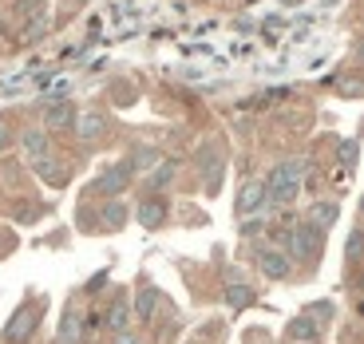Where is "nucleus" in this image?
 I'll return each instance as SVG.
<instances>
[{
	"label": "nucleus",
	"instance_id": "20e7f679",
	"mask_svg": "<svg viewBox=\"0 0 364 344\" xmlns=\"http://www.w3.org/2000/svg\"><path fill=\"white\" fill-rule=\"evenodd\" d=\"M131 166L127 163H119V166H111V171H103L100 174V182H95V186H91V190H100V194H123L127 190V182H131Z\"/></svg>",
	"mask_w": 364,
	"mask_h": 344
},
{
	"label": "nucleus",
	"instance_id": "39448f33",
	"mask_svg": "<svg viewBox=\"0 0 364 344\" xmlns=\"http://www.w3.org/2000/svg\"><path fill=\"white\" fill-rule=\"evenodd\" d=\"M257 265H262V273H265V277H273V281H282V277H289V273H293L289 257H285L282 249H273V245H265L262 254H257Z\"/></svg>",
	"mask_w": 364,
	"mask_h": 344
},
{
	"label": "nucleus",
	"instance_id": "6ab92c4d",
	"mask_svg": "<svg viewBox=\"0 0 364 344\" xmlns=\"http://www.w3.org/2000/svg\"><path fill=\"white\" fill-rule=\"evenodd\" d=\"M341 166H356V139H345V143H341Z\"/></svg>",
	"mask_w": 364,
	"mask_h": 344
},
{
	"label": "nucleus",
	"instance_id": "4468645a",
	"mask_svg": "<svg viewBox=\"0 0 364 344\" xmlns=\"http://www.w3.org/2000/svg\"><path fill=\"white\" fill-rule=\"evenodd\" d=\"M337 214H341V210H337V202H317V206H313L305 217H309L313 226H317L321 234H325V230L333 226V222H337Z\"/></svg>",
	"mask_w": 364,
	"mask_h": 344
},
{
	"label": "nucleus",
	"instance_id": "f8f14e48",
	"mask_svg": "<svg viewBox=\"0 0 364 344\" xmlns=\"http://www.w3.org/2000/svg\"><path fill=\"white\" fill-rule=\"evenodd\" d=\"M262 202H265V186H262V182H246L242 194H237V202H234V210H237V214H250V210H257Z\"/></svg>",
	"mask_w": 364,
	"mask_h": 344
},
{
	"label": "nucleus",
	"instance_id": "423d86ee",
	"mask_svg": "<svg viewBox=\"0 0 364 344\" xmlns=\"http://www.w3.org/2000/svg\"><path fill=\"white\" fill-rule=\"evenodd\" d=\"M198 171L210 190H218V182H222V151L218 146H202L198 151Z\"/></svg>",
	"mask_w": 364,
	"mask_h": 344
},
{
	"label": "nucleus",
	"instance_id": "4be33fe9",
	"mask_svg": "<svg viewBox=\"0 0 364 344\" xmlns=\"http://www.w3.org/2000/svg\"><path fill=\"white\" fill-rule=\"evenodd\" d=\"M171 178H174V163H163V166L155 171V178H151V186H166Z\"/></svg>",
	"mask_w": 364,
	"mask_h": 344
},
{
	"label": "nucleus",
	"instance_id": "aec40b11",
	"mask_svg": "<svg viewBox=\"0 0 364 344\" xmlns=\"http://www.w3.org/2000/svg\"><path fill=\"white\" fill-rule=\"evenodd\" d=\"M107 325L115 328V333H119V328H123V325H127V305H123V301H119V305H115V308H111V313H107Z\"/></svg>",
	"mask_w": 364,
	"mask_h": 344
},
{
	"label": "nucleus",
	"instance_id": "b1692460",
	"mask_svg": "<svg viewBox=\"0 0 364 344\" xmlns=\"http://www.w3.org/2000/svg\"><path fill=\"white\" fill-rule=\"evenodd\" d=\"M12 143V127H9V119H0V151Z\"/></svg>",
	"mask_w": 364,
	"mask_h": 344
},
{
	"label": "nucleus",
	"instance_id": "a211bd4d",
	"mask_svg": "<svg viewBox=\"0 0 364 344\" xmlns=\"http://www.w3.org/2000/svg\"><path fill=\"white\" fill-rule=\"evenodd\" d=\"M44 32H48V12H40V16L24 28V44H36V40L44 36Z\"/></svg>",
	"mask_w": 364,
	"mask_h": 344
},
{
	"label": "nucleus",
	"instance_id": "393cba45",
	"mask_svg": "<svg viewBox=\"0 0 364 344\" xmlns=\"http://www.w3.org/2000/svg\"><path fill=\"white\" fill-rule=\"evenodd\" d=\"M119 344H135V340H131V336H123V340H119Z\"/></svg>",
	"mask_w": 364,
	"mask_h": 344
},
{
	"label": "nucleus",
	"instance_id": "2eb2a0df",
	"mask_svg": "<svg viewBox=\"0 0 364 344\" xmlns=\"http://www.w3.org/2000/svg\"><path fill=\"white\" fill-rule=\"evenodd\" d=\"M155 163H159V151H155V146H135V151L127 154V166H131V171H151Z\"/></svg>",
	"mask_w": 364,
	"mask_h": 344
},
{
	"label": "nucleus",
	"instance_id": "1a4fd4ad",
	"mask_svg": "<svg viewBox=\"0 0 364 344\" xmlns=\"http://www.w3.org/2000/svg\"><path fill=\"white\" fill-rule=\"evenodd\" d=\"M75 123V107L72 103H52L44 111V131H68Z\"/></svg>",
	"mask_w": 364,
	"mask_h": 344
},
{
	"label": "nucleus",
	"instance_id": "f03ea898",
	"mask_svg": "<svg viewBox=\"0 0 364 344\" xmlns=\"http://www.w3.org/2000/svg\"><path fill=\"white\" fill-rule=\"evenodd\" d=\"M321 245H325V234H321V230L313 226L309 217H301V222H297V230H293V234H289V249H293V254H297V257L305 254V257H309V262H317Z\"/></svg>",
	"mask_w": 364,
	"mask_h": 344
},
{
	"label": "nucleus",
	"instance_id": "9b49d317",
	"mask_svg": "<svg viewBox=\"0 0 364 344\" xmlns=\"http://www.w3.org/2000/svg\"><path fill=\"white\" fill-rule=\"evenodd\" d=\"M75 123H80V127H75L80 131V143H95V139L107 131V119H103L100 111H87V115H80Z\"/></svg>",
	"mask_w": 364,
	"mask_h": 344
},
{
	"label": "nucleus",
	"instance_id": "ddd939ff",
	"mask_svg": "<svg viewBox=\"0 0 364 344\" xmlns=\"http://www.w3.org/2000/svg\"><path fill=\"white\" fill-rule=\"evenodd\" d=\"M20 143H24V154L28 158H48V131L44 127H32V131H24V139H20Z\"/></svg>",
	"mask_w": 364,
	"mask_h": 344
},
{
	"label": "nucleus",
	"instance_id": "6e6552de",
	"mask_svg": "<svg viewBox=\"0 0 364 344\" xmlns=\"http://www.w3.org/2000/svg\"><path fill=\"white\" fill-rule=\"evenodd\" d=\"M36 321H40V308H36V305L20 308L16 321H12L9 328H4V340H24V336L32 333V328H36Z\"/></svg>",
	"mask_w": 364,
	"mask_h": 344
},
{
	"label": "nucleus",
	"instance_id": "0eeeda50",
	"mask_svg": "<svg viewBox=\"0 0 364 344\" xmlns=\"http://www.w3.org/2000/svg\"><path fill=\"white\" fill-rule=\"evenodd\" d=\"M171 217V206H166L163 198H143L139 202V222H143L146 230H159Z\"/></svg>",
	"mask_w": 364,
	"mask_h": 344
},
{
	"label": "nucleus",
	"instance_id": "412c9836",
	"mask_svg": "<svg viewBox=\"0 0 364 344\" xmlns=\"http://www.w3.org/2000/svg\"><path fill=\"white\" fill-rule=\"evenodd\" d=\"M75 336H83V321L75 317V313H68V321H64V340H75Z\"/></svg>",
	"mask_w": 364,
	"mask_h": 344
},
{
	"label": "nucleus",
	"instance_id": "dca6fc26",
	"mask_svg": "<svg viewBox=\"0 0 364 344\" xmlns=\"http://www.w3.org/2000/svg\"><path fill=\"white\" fill-rule=\"evenodd\" d=\"M155 305H159V289H155V285H143V289H139V301H135V313H139L143 321H151Z\"/></svg>",
	"mask_w": 364,
	"mask_h": 344
},
{
	"label": "nucleus",
	"instance_id": "f257e3e1",
	"mask_svg": "<svg viewBox=\"0 0 364 344\" xmlns=\"http://www.w3.org/2000/svg\"><path fill=\"white\" fill-rule=\"evenodd\" d=\"M305 158H282V163L269 171V182H265V198L273 206H289L301 190V178H305Z\"/></svg>",
	"mask_w": 364,
	"mask_h": 344
},
{
	"label": "nucleus",
	"instance_id": "7ed1b4c3",
	"mask_svg": "<svg viewBox=\"0 0 364 344\" xmlns=\"http://www.w3.org/2000/svg\"><path fill=\"white\" fill-rule=\"evenodd\" d=\"M328 308H333L328 301L309 305V308H305V313H301V317L289 325V336H293V340H317V336H321V321H325L321 313H328Z\"/></svg>",
	"mask_w": 364,
	"mask_h": 344
},
{
	"label": "nucleus",
	"instance_id": "9d476101",
	"mask_svg": "<svg viewBox=\"0 0 364 344\" xmlns=\"http://www.w3.org/2000/svg\"><path fill=\"white\" fill-rule=\"evenodd\" d=\"M226 301L234 308H246V305H254V289H250L237 273H226Z\"/></svg>",
	"mask_w": 364,
	"mask_h": 344
},
{
	"label": "nucleus",
	"instance_id": "5701e85b",
	"mask_svg": "<svg viewBox=\"0 0 364 344\" xmlns=\"http://www.w3.org/2000/svg\"><path fill=\"white\" fill-rule=\"evenodd\" d=\"M356 257H360V230H353L348 237V265H356Z\"/></svg>",
	"mask_w": 364,
	"mask_h": 344
},
{
	"label": "nucleus",
	"instance_id": "f3484780",
	"mask_svg": "<svg viewBox=\"0 0 364 344\" xmlns=\"http://www.w3.org/2000/svg\"><path fill=\"white\" fill-rule=\"evenodd\" d=\"M100 217H103V226L119 230V226H123V217H127V210L119 206V202H111V206H103V210H100Z\"/></svg>",
	"mask_w": 364,
	"mask_h": 344
}]
</instances>
